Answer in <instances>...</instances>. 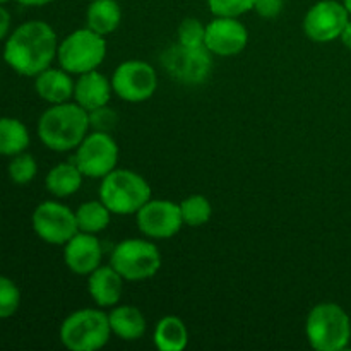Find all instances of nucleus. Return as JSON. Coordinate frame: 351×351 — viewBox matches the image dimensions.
I'll use <instances>...</instances> for the list:
<instances>
[{
  "mask_svg": "<svg viewBox=\"0 0 351 351\" xmlns=\"http://www.w3.org/2000/svg\"><path fill=\"white\" fill-rule=\"evenodd\" d=\"M58 41L53 27L45 21H27L7 38L3 60L26 77H36L57 58Z\"/></svg>",
  "mask_w": 351,
  "mask_h": 351,
  "instance_id": "1",
  "label": "nucleus"
},
{
  "mask_svg": "<svg viewBox=\"0 0 351 351\" xmlns=\"http://www.w3.org/2000/svg\"><path fill=\"white\" fill-rule=\"evenodd\" d=\"M89 129V112L75 101L51 105L38 120L40 141L57 153L75 149L88 136Z\"/></svg>",
  "mask_w": 351,
  "mask_h": 351,
  "instance_id": "2",
  "label": "nucleus"
},
{
  "mask_svg": "<svg viewBox=\"0 0 351 351\" xmlns=\"http://www.w3.org/2000/svg\"><path fill=\"white\" fill-rule=\"evenodd\" d=\"M308 345L317 351H341L348 348L351 321L345 308L332 302H324L311 308L305 321Z\"/></svg>",
  "mask_w": 351,
  "mask_h": 351,
  "instance_id": "3",
  "label": "nucleus"
},
{
  "mask_svg": "<svg viewBox=\"0 0 351 351\" xmlns=\"http://www.w3.org/2000/svg\"><path fill=\"white\" fill-rule=\"evenodd\" d=\"M151 199V187L143 175L127 168H115L99 185V201L112 215H136Z\"/></svg>",
  "mask_w": 351,
  "mask_h": 351,
  "instance_id": "4",
  "label": "nucleus"
},
{
  "mask_svg": "<svg viewBox=\"0 0 351 351\" xmlns=\"http://www.w3.org/2000/svg\"><path fill=\"white\" fill-rule=\"evenodd\" d=\"M112 336L108 314L95 308H81L65 317L60 326L62 345L71 351L101 350Z\"/></svg>",
  "mask_w": 351,
  "mask_h": 351,
  "instance_id": "5",
  "label": "nucleus"
},
{
  "mask_svg": "<svg viewBox=\"0 0 351 351\" xmlns=\"http://www.w3.org/2000/svg\"><path fill=\"white\" fill-rule=\"evenodd\" d=\"M106 57V40L88 26L75 29L58 45L57 60L69 74L96 71Z\"/></svg>",
  "mask_w": 351,
  "mask_h": 351,
  "instance_id": "6",
  "label": "nucleus"
},
{
  "mask_svg": "<svg viewBox=\"0 0 351 351\" xmlns=\"http://www.w3.org/2000/svg\"><path fill=\"white\" fill-rule=\"evenodd\" d=\"M110 266L125 281L149 280L161 267L160 249L149 240H122L113 249Z\"/></svg>",
  "mask_w": 351,
  "mask_h": 351,
  "instance_id": "7",
  "label": "nucleus"
},
{
  "mask_svg": "<svg viewBox=\"0 0 351 351\" xmlns=\"http://www.w3.org/2000/svg\"><path fill=\"white\" fill-rule=\"evenodd\" d=\"M211 55L206 47H185L177 43L165 50L161 62L171 79L182 84L195 86L202 84L211 74Z\"/></svg>",
  "mask_w": 351,
  "mask_h": 351,
  "instance_id": "8",
  "label": "nucleus"
},
{
  "mask_svg": "<svg viewBox=\"0 0 351 351\" xmlns=\"http://www.w3.org/2000/svg\"><path fill=\"white\" fill-rule=\"evenodd\" d=\"M119 146L108 132L93 130L75 147L74 163L88 178H103L117 168Z\"/></svg>",
  "mask_w": 351,
  "mask_h": 351,
  "instance_id": "9",
  "label": "nucleus"
},
{
  "mask_svg": "<svg viewBox=\"0 0 351 351\" xmlns=\"http://www.w3.org/2000/svg\"><path fill=\"white\" fill-rule=\"evenodd\" d=\"M113 93L129 103H143L154 95L158 74L144 60H125L112 74Z\"/></svg>",
  "mask_w": 351,
  "mask_h": 351,
  "instance_id": "10",
  "label": "nucleus"
},
{
  "mask_svg": "<svg viewBox=\"0 0 351 351\" xmlns=\"http://www.w3.org/2000/svg\"><path fill=\"white\" fill-rule=\"evenodd\" d=\"M33 230L50 245H65L79 232L75 213L57 201L41 202L33 213Z\"/></svg>",
  "mask_w": 351,
  "mask_h": 351,
  "instance_id": "11",
  "label": "nucleus"
},
{
  "mask_svg": "<svg viewBox=\"0 0 351 351\" xmlns=\"http://www.w3.org/2000/svg\"><path fill=\"white\" fill-rule=\"evenodd\" d=\"M348 21L350 14L345 3L338 0H321L305 14L304 33L308 40L329 43L341 36Z\"/></svg>",
  "mask_w": 351,
  "mask_h": 351,
  "instance_id": "12",
  "label": "nucleus"
},
{
  "mask_svg": "<svg viewBox=\"0 0 351 351\" xmlns=\"http://www.w3.org/2000/svg\"><path fill=\"white\" fill-rule=\"evenodd\" d=\"M136 218L141 233L154 240L171 239L184 225L180 204H175L168 199H149L136 213Z\"/></svg>",
  "mask_w": 351,
  "mask_h": 351,
  "instance_id": "13",
  "label": "nucleus"
},
{
  "mask_svg": "<svg viewBox=\"0 0 351 351\" xmlns=\"http://www.w3.org/2000/svg\"><path fill=\"white\" fill-rule=\"evenodd\" d=\"M249 31L239 17H215L206 24L204 47L218 57H233L245 50Z\"/></svg>",
  "mask_w": 351,
  "mask_h": 351,
  "instance_id": "14",
  "label": "nucleus"
},
{
  "mask_svg": "<svg viewBox=\"0 0 351 351\" xmlns=\"http://www.w3.org/2000/svg\"><path fill=\"white\" fill-rule=\"evenodd\" d=\"M103 249L93 233L77 232L64 245L65 266L77 276H89L101 266Z\"/></svg>",
  "mask_w": 351,
  "mask_h": 351,
  "instance_id": "15",
  "label": "nucleus"
},
{
  "mask_svg": "<svg viewBox=\"0 0 351 351\" xmlns=\"http://www.w3.org/2000/svg\"><path fill=\"white\" fill-rule=\"evenodd\" d=\"M112 95V79L101 74L98 69L81 74L77 81H75L74 101L81 105L84 110H88V112L108 105Z\"/></svg>",
  "mask_w": 351,
  "mask_h": 351,
  "instance_id": "16",
  "label": "nucleus"
},
{
  "mask_svg": "<svg viewBox=\"0 0 351 351\" xmlns=\"http://www.w3.org/2000/svg\"><path fill=\"white\" fill-rule=\"evenodd\" d=\"M123 278L112 266H99L88 276V291L98 307H115L123 291Z\"/></svg>",
  "mask_w": 351,
  "mask_h": 351,
  "instance_id": "17",
  "label": "nucleus"
},
{
  "mask_svg": "<svg viewBox=\"0 0 351 351\" xmlns=\"http://www.w3.org/2000/svg\"><path fill=\"white\" fill-rule=\"evenodd\" d=\"M71 75L72 74H69L62 67H48L34 77V89H36L38 96L50 105L71 101V98H74L75 86Z\"/></svg>",
  "mask_w": 351,
  "mask_h": 351,
  "instance_id": "18",
  "label": "nucleus"
},
{
  "mask_svg": "<svg viewBox=\"0 0 351 351\" xmlns=\"http://www.w3.org/2000/svg\"><path fill=\"white\" fill-rule=\"evenodd\" d=\"M112 335L123 341H136L146 332V319L134 305H119L108 314Z\"/></svg>",
  "mask_w": 351,
  "mask_h": 351,
  "instance_id": "19",
  "label": "nucleus"
},
{
  "mask_svg": "<svg viewBox=\"0 0 351 351\" xmlns=\"http://www.w3.org/2000/svg\"><path fill=\"white\" fill-rule=\"evenodd\" d=\"M122 23V7L117 0H93L86 10V26L108 36Z\"/></svg>",
  "mask_w": 351,
  "mask_h": 351,
  "instance_id": "20",
  "label": "nucleus"
},
{
  "mask_svg": "<svg viewBox=\"0 0 351 351\" xmlns=\"http://www.w3.org/2000/svg\"><path fill=\"white\" fill-rule=\"evenodd\" d=\"M153 339L160 351H182L189 345L187 326L177 315H167L158 321Z\"/></svg>",
  "mask_w": 351,
  "mask_h": 351,
  "instance_id": "21",
  "label": "nucleus"
},
{
  "mask_svg": "<svg viewBox=\"0 0 351 351\" xmlns=\"http://www.w3.org/2000/svg\"><path fill=\"white\" fill-rule=\"evenodd\" d=\"M82 178H84V175L74 161L72 163H58L57 167L48 171L45 185H47V191L55 197H69L81 189Z\"/></svg>",
  "mask_w": 351,
  "mask_h": 351,
  "instance_id": "22",
  "label": "nucleus"
},
{
  "mask_svg": "<svg viewBox=\"0 0 351 351\" xmlns=\"http://www.w3.org/2000/svg\"><path fill=\"white\" fill-rule=\"evenodd\" d=\"M29 146V130L21 120L12 117L0 119V154L16 156Z\"/></svg>",
  "mask_w": 351,
  "mask_h": 351,
  "instance_id": "23",
  "label": "nucleus"
},
{
  "mask_svg": "<svg viewBox=\"0 0 351 351\" xmlns=\"http://www.w3.org/2000/svg\"><path fill=\"white\" fill-rule=\"evenodd\" d=\"M110 218L112 211L101 201H88L79 206L75 211L79 232L93 233V235L103 232L110 225Z\"/></svg>",
  "mask_w": 351,
  "mask_h": 351,
  "instance_id": "24",
  "label": "nucleus"
},
{
  "mask_svg": "<svg viewBox=\"0 0 351 351\" xmlns=\"http://www.w3.org/2000/svg\"><path fill=\"white\" fill-rule=\"evenodd\" d=\"M180 213L182 219H184V225L197 228V226L206 225L211 219L213 208L208 197H204L201 194H194L189 195V197H185L180 202Z\"/></svg>",
  "mask_w": 351,
  "mask_h": 351,
  "instance_id": "25",
  "label": "nucleus"
},
{
  "mask_svg": "<svg viewBox=\"0 0 351 351\" xmlns=\"http://www.w3.org/2000/svg\"><path fill=\"white\" fill-rule=\"evenodd\" d=\"M38 165L34 156L23 151V153L12 156L9 163V177L16 185H26L36 177Z\"/></svg>",
  "mask_w": 351,
  "mask_h": 351,
  "instance_id": "26",
  "label": "nucleus"
},
{
  "mask_svg": "<svg viewBox=\"0 0 351 351\" xmlns=\"http://www.w3.org/2000/svg\"><path fill=\"white\" fill-rule=\"evenodd\" d=\"M21 305V291L12 280L0 276V319L12 317Z\"/></svg>",
  "mask_w": 351,
  "mask_h": 351,
  "instance_id": "27",
  "label": "nucleus"
},
{
  "mask_svg": "<svg viewBox=\"0 0 351 351\" xmlns=\"http://www.w3.org/2000/svg\"><path fill=\"white\" fill-rule=\"evenodd\" d=\"M178 43L185 47H204L206 26L197 17H185L178 26Z\"/></svg>",
  "mask_w": 351,
  "mask_h": 351,
  "instance_id": "28",
  "label": "nucleus"
},
{
  "mask_svg": "<svg viewBox=\"0 0 351 351\" xmlns=\"http://www.w3.org/2000/svg\"><path fill=\"white\" fill-rule=\"evenodd\" d=\"M256 0H208V7L215 17H240L254 10Z\"/></svg>",
  "mask_w": 351,
  "mask_h": 351,
  "instance_id": "29",
  "label": "nucleus"
},
{
  "mask_svg": "<svg viewBox=\"0 0 351 351\" xmlns=\"http://www.w3.org/2000/svg\"><path fill=\"white\" fill-rule=\"evenodd\" d=\"M117 122H119V115L115 113V110L110 108L108 105L99 106L89 112V127L93 130H98V132H112L115 129Z\"/></svg>",
  "mask_w": 351,
  "mask_h": 351,
  "instance_id": "30",
  "label": "nucleus"
},
{
  "mask_svg": "<svg viewBox=\"0 0 351 351\" xmlns=\"http://www.w3.org/2000/svg\"><path fill=\"white\" fill-rule=\"evenodd\" d=\"M285 7V0H256L254 3V10L257 16L264 17V19H274L281 14Z\"/></svg>",
  "mask_w": 351,
  "mask_h": 351,
  "instance_id": "31",
  "label": "nucleus"
},
{
  "mask_svg": "<svg viewBox=\"0 0 351 351\" xmlns=\"http://www.w3.org/2000/svg\"><path fill=\"white\" fill-rule=\"evenodd\" d=\"M9 27H10V14L0 5V41L7 36L9 33Z\"/></svg>",
  "mask_w": 351,
  "mask_h": 351,
  "instance_id": "32",
  "label": "nucleus"
},
{
  "mask_svg": "<svg viewBox=\"0 0 351 351\" xmlns=\"http://www.w3.org/2000/svg\"><path fill=\"white\" fill-rule=\"evenodd\" d=\"M339 38H341L343 45H345V47L351 51V21H348V24L345 26V29H343L341 36Z\"/></svg>",
  "mask_w": 351,
  "mask_h": 351,
  "instance_id": "33",
  "label": "nucleus"
},
{
  "mask_svg": "<svg viewBox=\"0 0 351 351\" xmlns=\"http://www.w3.org/2000/svg\"><path fill=\"white\" fill-rule=\"evenodd\" d=\"M19 2L21 5H26V7H41V5H47V3H51L53 0H16Z\"/></svg>",
  "mask_w": 351,
  "mask_h": 351,
  "instance_id": "34",
  "label": "nucleus"
},
{
  "mask_svg": "<svg viewBox=\"0 0 351 351\" xmlns=\"http://www.w3.org/2000/svg\"><path fill=\"white\" fill-rule=\"evenodd\" d=\"M343 3H345L346 10H348V14H350V17H351V0H343Z\"/></svg>",
  "mask_w": 351,
  "mask_h": 351,
  "instance_id": "35",
  "label": "nucleus"
},
{
  "mask_svg": "<svg viewBox=\"0 0 351 351\" xmlns=\"http://www.w3.org/2000/svg\"><path fill=\"white\" fill-rule=\"evenodd\" d=\"M7 2H10V0H0V5H3V3H7Z\"/></svg>",
  "mask_w": 351,
  "mask_h": 351,
  "instance_id": "36",
  "label": "nucleus"
}]
</instances>
